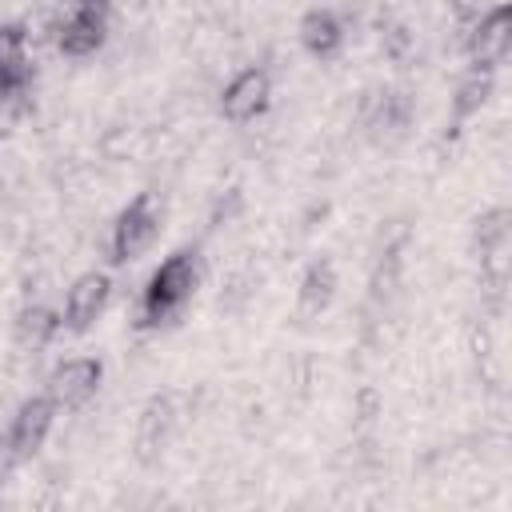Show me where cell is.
I'll return each mask as SVG.
<instances>
[{"label":"cell","instance_id":"1","mask_svg":"<svg viewBox=\"0 0 512 512\" xmlns=\"http://www.w3.org/2000/svg\"><path fill=\"white\" fill-rule=\"evenodd\" d=\"M200 284V256L196 248H180L172 252L144 284V292L136 296V308H132V324L136 328H160L168 320H176L184 312V304L192 300Z\"/></svg>","mask_w":512,"mask_h":512},{"label":"cell","instance_id":"2","mask_svg":"<svg viewBox=\"0 0 512 512\" xmlns=\"http://www.w3.org/2000/svg\"><path fill=\"white\" fill-rule=\"evenodd\" d=\"M156 236H160L156 200H152V192H140L136 200H128V208H124V212L116 216V224H112V240H108L112 260H116V264H128V260L144 256V252L156 244Z\"/></svg>","mask_w":512,"mask_h":512},{"label":"cell","instance_id":"3","mask_svg":"<svg viewBox=\"0 0 512 512\" xmlns=\"http://www.w3.org/2000/svg\"><path fill=\"white\" fill-rule=\"evenodd\" d=\"M512 48V8L508 4H492L484 16H476L468 24V36H464V52L472 60V68H496L504 64Z\"/></svg>","mask_w":512,"mask_h":512},{"label":"cell","instance_id":"4","mask_svg":"<svg viewBox=\"0 0 512 512\" xmlns=\"http://www.w3.org/2000/svg\"><path fill=\"white\" fill-rule=\"evenodd\" d=\"M52 420H56V400H52V396H28V400L16 408V416H12V424H8V436H4V448H8L12 464L32 460V456L40 452V444H44L48 432H52Z\"/></svg>","mask_w":512,"mask_h":512},{"label":"cell","instance_id":"5","mask_svg":"<svg viewBox=\"0 0 512 512\" xmlns=\"http://www.w3.org/2000/svg\"><path fill=\"white\" fill-rule=\"evenodd\" d=\"M100 380H104V364L96 356H72L52 368L48 396L56 400V408H84L96 396Z\"/></svg>","mask_w":512,"mask_h":512},{"label":"cell","instance_id":"6","mask_svg":"<svg viewBox=\"0 0 512 512\" xmlns=\"http://www.w3.org/2000/svg\"><path fill=\"white\" fill-rule=\"evenodd\" d=\"M268 96H272L268 72H264V68H244V72H236V76L224 84V92H220V112H224V120H232V124H248V120H256V116L268 108Z\"/></svg>","mask_w":512,"mask_h":512},{"label":"cell","instance_id":"7","mask_svg":"<svg viewBox=\"0 0 512 512\" xmlns=\"http://www.w3.org/2000/svg\"><path fill=\"white\" fill-rule=\"evenodd\" d=\"M108 296H112V280H108L104 272H84V276H76L72 288H68V296H64V328L88 332V328L100 320Z\"/></svg>","mask_w":512,"mask_h":512},{"label":"cell","instance_id":"8","mask_svg":"<svg viewBox=\"0 0 512 512\" xmlns=\"http://www.w3.org/2000/svg\"><path fill=\"white\" fill-rule=\"evenodd\" d=\"M360 120H364V128H372V136H396L412 120V96L404 88L368 92L360 104Z\"/></svg>","mask_w":512,"mask_h":512},{"label":"cell","instance_id":"9","mask_svg":"<svg viewBox=\"0 0 512 512\" xmlns=\"http://www.w3.org/2000/svg\"><path fill=\"white\" fill-rule=\"evenodd\" d=\"M300 44H304V52H312L316 60L336 56L340 44H344V24H340V16H336L332 8H308V12L300 16Z\"/></svg>","mask_w":512,"mask_h":512},{"label":"cell","instance_id":"10","mask_svg":"<svg viewBox=\"0 0 512 512\" xmlns=\"http://www.w3.org/2000/svg\"><path fill=\"white\" fill-rule=\"evenodd\" d=\"M60 324H64V316L56 308H48V304H24L16 312V344L28 348V352H40V348L52 344V336L60 332Z\"/></svg>","mask_w":512,"mask_h":512},{"label":"cell","instance_id":"11","mask_svg":"<svg viewBox=\"0 0 512 512\" xmlns=\"http://www.w3.org/2000/svg\"><path fill=\"white\" fill-rule=\"evenodd\" d=\"M52 32H56V48L64 56L80 60V56L100 52V44L108 36V20H56Z\"/></svg>","mask_w":512,"mask_h":512},{"label":"cell","instance_id":"12","mask_svg":"<svg viewBox=\"0 0 512 512\" xmlns=\"http://www.w3.org/2000/svg\"><path fill=\"white\" fill-rule=\"evenodd\" d=\"M172 396H152L148 408L140 412V428H136V444H140V456L152 460L156 448H164L172 424H176V412H172Z\"/></svg>","mask_w":512,"mask_h":512},{"label":"cell","instance_id":"13","mask_svg":"<svg viewBox=\"0 0 512 512\" xmlns=\"http://www.w3.org/2000/svg\"><path fill=\"white\" fill-rule=\"evenodd\" d=\"M492 96V72L488 68H472L460 84H456V96H452V124H448V136L460 132V124L468 116H476Z\"/></svg>","mask_w":512,"mask_h":512},{"label":"cell","instance_id":"14","mask_svg":"<svg viewBox=\"0 0 512 512\" xmlns=\"http://www.w3.org/2000/svg\"><path fill=\"white\" fill-rule=\"evenodd\" d=\"M336 296V268L328 260H312L300 276V312L320 316Z\"/></svg>","mask_w":512,"mask_h":512},{"label":"cell","instance_id":"15","mask_svg":"<svg viewBox=\"0 0 512 512\" xmlns=\"http://www.w3.org/2000/svg\"><path fill=\"white\" fill-rule=\"evenodd\" d=\"M508 208H488L484 216H476V228H472V240L480 252H492V248H504L508 244Z\"/></svg>","mask_w":512,"mask_h":512},{"label":"cell","instance_id":"16","mask_svg":"<svg viewBox=\"0 0 512 512\" xmlns=\"http://www.w3.org/2000/svg\"><path fill=\"white\" fill-rule=\"evenodd\" d=\"M24 60H28L24 24H0V64H24Z\"/></svg>","mask_w":512,"mask_h":512},{"label":"cell","instance_id":"17","mask_svg":"<svg viewBox=\"0 0 512 512\" xmlns=\"http://www.w3.org/2000/svg\"><path fill=\"white\" fill-rule=\"evenodd\" d=\"M412 52V32L404 24H388L384 28V56L388 60H404Z\"/></svg>","mask_w":512,"mask_h":512},{"label":"cell","instance_id":"18","mask_svg":"<svg viewBox=\"0 0 512 512\" xmlns=\"http://www.w3.org/2000/svg\"><path fill=\"white\" fill-rule=\"evenodd\" d=\"M380 416V392L376 388H360L356 392V420L360 424H372Z\"/></svg>","mask_w":512,"mask_h":512},{"label":"cell","instance_id":"19","mask_svg":"<svg viewBox=\"0 0 512 512\" xmlns=\"http://www.w3.org/2000/svg\"><path fill=\"white\" fill-rule=\"evenodd\" d=\"M452 4V12L464 20V24H472L476 16H484L488 8H492V0H448Z\"/></svg>","mask_w":512,"mask_h":512},{"label":"cell","instance_id":"20","mask_svg":"<svg viewBox=\"0 0 512 512\" xmlns=\"http://www.w3.org/2000/svg\"><path fill=\"white\" fill-rule=\"evenodd\" d=\"M8 468H12V456H8V448H4V440H0V480H4Z\"/></svg>","mask_w":512,"mask_h":512}]
</instances>
